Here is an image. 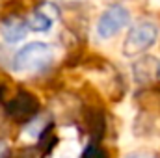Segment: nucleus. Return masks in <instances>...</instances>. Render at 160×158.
<instances>
[{
	"mask_svg": "<svg viewBox=\"0 0 160 158\" xmlns=\"http://www.w3.org/2000/svg\"><path fill=\"white\" fill-rule=\"evenodd\" d=\"M132 75H134V80L138 84H151L160 75V62L153 56L140 58L132 65Z\"/></svg>",
	"mask_w": 160,
	"mask_h": 158,
	"instance_id": "nucleus-6",
	"label": "nucleus"
},
{
	"mask_svg": "<svg viewBox=\"0 0 160 158\" xmlns=\"http://www.w3.org/2000/svg\"><path fill=\"white\" fill-rule=\"evenodd\" d=\"M153 4H155V6H160V0H153Z\"/></svg>",
	"mask_w": 160,
	"mask_h": 158,
	"instance_id": "nucleus-9",
	"label": "nucleus"
},
{
	"mask_svg": "<svg viewBox=\"0 0 160 158\" xmlns=\"http://www.w3.org/2000/svg\"><path fill=\"white\" fill-rule=\"evenodd\" d=\"M8 153H9L8 151V145L0 141V158H8Z\"/></svg>",
	"mask_w": 160,
	"mask_h": 158,
	"instance_id": "nucleus-8",
	"label": "nucleus"
},
{
	"mask_svg": "<svg viewBox=\"0 0 160 158\" xmlns=\"http://www.w3.org/2000/svg\"><path fill=\"white\" fill-rule=\"evenodd\" d=\"M78 156H80V145L75 140H65L54 151V158H78Z\"/></svg>",
	"mask_w": 160,
	"mask_h": 158,
	"instance_id": "nucleus-7",
	"label": "nucleus"
},
{
	"mask_svg": "<svg viewBox=\"0 0 160 158\" xmlns=\"http://www.w3.org/2000/svg\"><path fill=\"white\" fill-rule=\"evenodd\" d=\"M130 22V13L125 6H110L106 7L99 21H97V26H95V32L99 36V39H112L119 34L121 30Z\"/></svg>",
	"mask_w": 160,
	"mask_h": 158,
	"instance_id": "nucleus-3",
	"label": "nucleus"
},
{
	"mask_svg": "<svg viewBox=\"0 0 160 158\" xmlns=\"http://www.w3.org/2000/svg\"><path fill=\"white\" fill-rule=\"evenodd\" d=\"M132 158H143V156H132Z\"/></svg>",
	"mask_w": 160,
	"mask_h": 158,
	"instance_id": "nucleus-10",
	"label": "nucleus"
},
{
	"mask_svg": "<svg viewBox=\"0 0 160 158\" xmlns=\"http://www.w3.org/2000/svg\"><path fill=\"white\" fill-rule=\"evenodd\" d=\"M158 39V24L155 21H140L136 22L123 41V54L127 58H136L149 50Z\"/></svg>",
	"mask_w": 160,
	"mask_h": 158,
	"instance_id": "nucleus-2",
	"label": "nucleus"
},
{
	"mask_svg": "<svg viewBox=\"0 0 160 158\" xmlns=\"http://www.w3.org/2000/svg\"><path fill=\"white\" fill-rule=\"evenodd\" d=\"M88 158H89V156H88ZM91 158H93V156H91Z\"/></svg>",
	"mask_w": 160,
	"mask_h": 158,
	"instance_id": "nucleus-11",
	"label": "nucleus"
},
{
	"mask_svg": "<svg viewBox=\"0 0 160 158\" xmlns=\"http://www.w3.org/2000/svg\"><path fill=\"white\" fill-rule=\"evenodd\" d=\"M30 32V26H28V19H21V17H6L0 24V34H2V39L6 43H19L26 37V34Z\"/></svg>",
	"mask_w": 160,
	"mask_h": 158,
	"instance_id": "nucleus-5",
	"label": "nucleus"
},
{
	"mask_svg": "<svg viewBox=\"0 0 160 158\" xmlns=\"http://www.w3.org/2000/svg\"><path fill=\"white\" fill-rule=\"evenodd\" d=\"M58 15H60V9H58L56 4L41 2V4L36 6L32 15L28 17V26H30L32 32H48Z\"/></svg>",
	"mask_w": 160,
	"mask_h": 158,
	"instance_id": "nucleus-4",
	"label": "nucleus"
},
{
	"mask_svg": "<svg viewBox=\"0 0 160 158\" xmlns=\"http://www.w3.org/2000/svg\"><path fill=\"white\" fill-rule=\"evenodd\" d=\"M54 62V48L48 43L43 41H32L19 48L11 60V69L15 75L28 77V75H38L50 67Z\"/></svg>",
	"mask_w": 160,
	"mask_h": 158,
	"instance_id": "nucleus-1",
	"label": "nucleus"
}]
</instances>
